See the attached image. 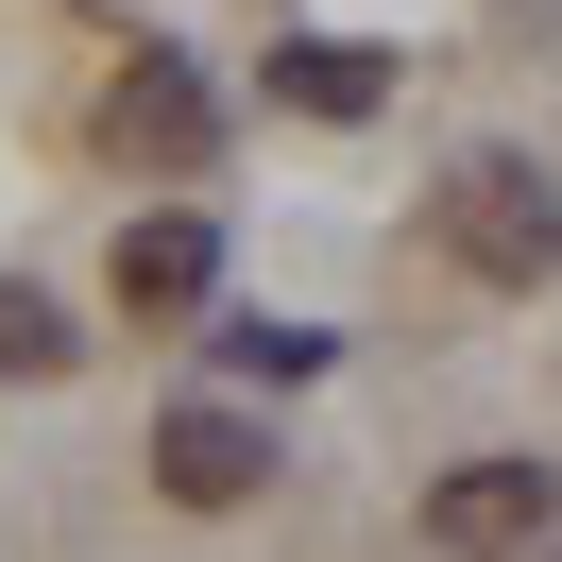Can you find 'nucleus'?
<instances>
[{"label": "nucleus", "instance_id": "f257e3e1", "mask_svg": "<svg viewBox=\"0 0 562 562\" xmlns=\"http://www.w3.org/2000/svg\"><path fill=\"white\" fill-rule=\"evenodd\" d=\"M443 256L477 290H546L562 273V188L528 171V154H460L443 171Z\"/></svg>", "mask_w": 562, "mask_h": 562}, {"label": "nucleus", "instance_id": "f03ea898", "mask_svg": "<svg viewBox=\"0 0 562 562\" xmlns=\"http://www.w3.org/2000/svg\"><path fill=\"white\" fill-rule=\"evenodd\" d=\"M256 477H273V426L222 409V392H188V409L154 426V494H171V512H239Z\"/></svg>", "mask_w": 562, "mask_h": 562}, {"label": "nucleus", "instance_id": "7ed1b4c3", "mask_svg": "<svg viewBox=\"0 0 562 562\" xmlns=\"http://www.w3.org/2000/svg\"><path fill=\"white\" fill-rule=\"evenodd\" d=\"M546 512H562L546 460H460V477L426 494V546L443 562H512V546H546Z\"/></svg>", "mask_w": 562, "mask_h": 562}, {"label": "nucleus", "instance_id": "20e7f679", "mask_svg": "<svg viewBox=\"0 0 562 562\" xmlns=\"http://www.w3.org/2000/svg\"><path fill=\"white\" fill-rule=\"evenodd\" d=\"M103 137L137 154V171H205L222 103H205V69H188V52H137V69H120V103H103Z\"/></svg>", "mask_w": 562, "mask_h": 562}, {"label": "nucleus", "instance_id": "39448f33", "mask_svg": "<svg viewBox=\"0 0 562 562\" xmlns=\"http://www.w3.org/2000/svg\"><path fill=\"white\" fill-rule=\"evenodd\" d=\"M205 290H222V239H205L188 205L120 222V307H154V324H171V307H205Z\"/></svg>", "mask_w": 562, "mask_h": 562}, {"label": "nucleus", "instance_id": "423d86ee", "mask_svg": "<svg viewBox=\"0 0 562 562\" xmlns=\"http://www.w3.org/2000/svg\"><path fill=\"white\" fill-rule=\"evenodd\" d=\"M273 86H290L307 120H375V103H392V69H375L358 35H290V52H273Z\"/></svg>", "mask_w": 562, "mask_h": 562}, {"label": "nucleus", "instance_id": "0eeeda50", "mask_svg": "<svg viewBox=\"0 0 562 562\" xmlns=\"http://www.w3.org/2000/svg\"><path fill=\"white\" fill-rule=\"evenodd\" d=\"M0 375H69V324H52V290H0Z\"/></svg>", "mask_w": 562, "mask_h": 562}, {"label": "nucleus", "instance_id": "6e6552de", "mask_svg": "<svg viewBox=\"0 0 562 562\" xmlns=\"http://www.w3.org/2000/svg\"><path fill=\"white\" fill-rule=\"evenodd\" d=\"M546 562H562V546H546Z\"/></svg>", "mask_w": 562, "mask_h": 562}]
</instances>
